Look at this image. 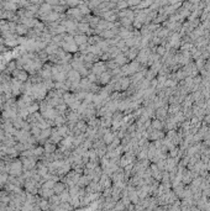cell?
<instances>
[{"mask_svg":"<svg viewBox=\"0 0 210 211\" xmlns=\"http://www.w3.org/2000/svg\"><path fill=\"white\" fill-rule=\"evenodd\" d=\"M81 79H82V75L79 74L78 70L71 69V70L67 73V80H69L72 84H79Z\"/></svg>","mask_w":210,"mask_h":211,"instance_id":"obj_1","label":"cell"},{"mask_svg":"<svg viewBox=\"0 0 210 211\" xmlns=\"http://www.w3.org/2000/svg\"><path fill=\"white\" fill-rule=\"evenodd\" d=\"M32 153H33L35 157H41L45 155V147H42V146L36 147L35 149H32Z\"/></svg>","mask_w":210,"mask_h":211,"instance_id":"obj_15","label":"cell"},{"mask_svg":"<svg viewBox=\"0 0 210 211\" xmlns=\"http://www.w3.org/2000/svg\"><path fill=\"white\" fill-rule=\"evenodd\" d=\"M111 78H112V74H111V72L105 70L104 73H102V74L99 75V82H100L102 84H109V83H110V80H111Z\"/></svg>","mask_w":210,"mask_h":211,"instance_id":"obj_5","label":"cell"},{"mask_svg":"<svg viewBox=\"0 0 210 211\" xmlns=\"http://www.w3.org/2000/svg\"><path fill=\"white\" fill-rule=\"evenodd\" d=\"M91 177L90 175H88V174H85V175H83V177H81L79 178V180H78V185L81 186V188H85V186H88L90 183H91Z\"/></svg>","mask_w":210,"mask_h":211,"instance_id":"obj_8","label":"cell"},{"mask_svg":"<svg viewBox=\"0 0 210 211\" xmlns=\"http://www.w3.org/2000/svg\"><path fill=\"white\" fill-rule=\"evenodd\" d=\"M166 115H167V110H166L164 107H158V109L156 110V116H157V119L164 120V119H166Z\"/></svg>","mask_w":210,"mask_h":211,"instance_id":"obj_13","label":"cell"},{"mask_svg":"<svg viewBox=\"0 0 210 211\" xmlns=\"http://www.w3.org/2000/svg\"><path fill=\"white\" fill-rule=\"evenodd\" d=\"M17 32L20 33V35H24V33H26V29L22 27V26H19V27H17Z\"/></svg>","mask_w":210,"mask_h":211,"instance_id":"obj_20","label":"cell"},{"mask_svg":"<svg viewBox=\"0 0 210 211\" xmlns=\"http://www.w3.org/2000/svg\"><path fill=\"white\" fill-rule=\"evenodd\" d=\"M43 147H45V153H53L56 151V143H52L50 141H47Z\"/></svg>","mask_w":210,"mask_h":211,"instance_id":"obj_14","label":"cell"},{"mask_svg":"<svg viewBox=\"0 0 210 211\" xmlns=\"http://www.w3.org/2000/svg\"><path fill=\"white\" fill-rule=\"evenodd\" d=\"M40 75L42 77V79H43V80L51 79V78H52V66H51V64L42 66V70H41Z\"/></svg>","mask_w":210,"mask_h":211,"instance_id":"obj_4","label":"cell"},{"mask_svg":"<svg viewBox=\"0 0 210 211\" xmlns=\"http://www.w3.org/2000/svg\"><path fill=\"white\" fill-rule=\"evenodd\" d=\"M39 107H40V105H39V104H36V103H31V104H30V106H29L27 109H29V112H30V114H33V112H36L37 110H39Z\"/></svg>","mask_w":210,"mask_h":211,"instance_id":"obj_17","label":"cell"},{"mask_svg":"<svg viewBox=\"0 0 210 211\" xmlns=\"http://www.w3.org/2000/svg\"><path fill=\"white\" fill-rule=\"evenodd\" d=\"M156 51H157V54H158V56H163V54H166V48H164L163 46H160Z\"/></svg>","mask_w":210,"mask_h":211,"instance_id":"obj_19","label":"cell"},{"mask_svg":"<svg viewBox=\"0 0 210 211\" xmlns=\"http://www.w3.org/2000/svg\"><path fill=\"white\" fill-rule=\"evenodd\" d=\"M91 70L95 75H100L102 73H104L106 70V64L103 62H95L91 67Z\"/></svg>","mask_w":210,"mask_h":211,"instance_id":"obj_3","label":"cell"},{"mask_svg":"<svg viewBox=\"0 0 210 211\" xmlns=\"http://www.w3.org/2000/svg\"><path fill=\"white\" fill-rule=\"evenodd\" d=\"M79 27H81L82 31H88V25H81Z\"/></svg>","mask_w":210,"mask_h":211,"instance_id":"obj_21","label":"cell"},{"mask_svg":"<svg viewBox=\"0 0 210 211\" xmlns=\"http://www.w3.org/2000/svg\"><path fill=\"white\" fill-rule=\"evenodd\" d=\"M12 75H14L15 79L20 80V82H26V80L29 79V74H27V72H26L24 68L15 69V70L12 72Z\"/></svg>","mask_w":210,"mask_h":211,"instance_id":"obj_2","label":"cell"},{"mask_svg":"<svg viewBox=\"0 0 210 211\" xmlns=\"http://www.w3.org/2000/svg\"><path fill=\"white\" fill-rule=\"evenodd\" d=\"M152 127L156 128V130H162L164 127V124L162 122V120L157 119V120H153L152 121Z\"/></svg>","mask_w":210,"mask_h":211,"instance_id":"obj_16","label":"cell"},{"mask_svg":"<svg viewBox=\"0 0 210 211\" xmlns=\"http://www.w3.org/2000/svg\"><path fill=\"white\" fill-rule=\"evenodd\" d=\"M102 189H106V188H110L111 186V180L109 178L108 174H102L100 175V182H99Z\"/></svg>","mask_w":210,"mask_h":211,"instance_id":"obj_6","label":"cell"},{"mask_svg":"<svg viewBox=\"0 0 210 211\" xmlns=\"http://www.w3.org/2000/svg\"><path fill=\"white\" fill-rule=\"evenodd\" d=\"M75 128H77L81 133H84L87 131V128H88V125H87V122L84 120H78L77 124H75Z\"/></svg>","mask_w":210,"mask_h":211,"instance_id":"obj_10","label":"cell"},{"mask_svg":"<svg viewBox=\"0 0 210 211\" xmlns=\"http://www.w3.org/2000/svg\"><path fill=\"white\" fill-rule=\"evenodd\" d=\"M87 41H88V38H87L85 36H81V35L74 36V42L77 43V45H79V46H82V45H87Z\"/></svg>","mask_w":210,"mask_h":211,"instance_id":"obj_12","label":"cell"},{"mask_svg":"<svg viewBox=\"0 0 210 211\" xmlns=\"http://www.w3.org/2000/svg\"><path fill=\"white\" fill-rule=\"evenodd\" d=\"M114 60H115V62H116L119 66H125V64L127 63V61H129V58L126 57L125 53H119Z\"/></svg>","mask_w":210,"mask_h":211,"instance_id":"obj_9","label":"cell"},{"mask_svg":"<svg viewBox=\"0 0 210 211\" xmlns=\"http://www.w3.org/2000/svg\"><path fill=\"white\" fill-rule=\"evenodd\" d=\"M64 190H67L66 189V183H63V182H56V184L53 185V191H54V194H61V193H63Z\"/></svg>","mask_w":210,"mask_h":211,"instance_id":"obj_7","label":"cell"},{"mask_svg":"<svg viewBox=\"0 0 210 211\" xmlns=\"http://www.w3.org/2000/svg\"><path fill=\"white\" fill-rule=\"evenodd\" d=\"M3 127V124H2V121H0V128H2Z\"/></svg>","mask_w":210,"mask_h":211,"instance_id":"obj_22","label":"cell"},{"mask_svg":"<svg viewBox=\"0 0 210 211\" xmlns=\"http://www.w3.org/2000/svg\"><path fill=\"white\" fill-rule=\"evenodd\" d=\"M88 41H89V43H90V45H98V43L102 41V38H100V37H98V36H97V37H90Z\"/></svg>","mask_w":210,"mask_h":211,"instance_id":"obj_18","label":"cell"},{"mask_svg":"<svg viewBox=\"0 0 210 211\" xmlns=\"http://www.w3.org/2000/svg\"><path fill=\"white\" fill-rule=\"evenodd\" d=\"M114 138H115V133H112V132H110V131H106L104 135H103V140H104V142H105L106 145L111 143V142L114 141Z\"/></svg>","mask_w":210,"mask_h":211,"instance_id":"obj_11","label":"cell"}]
</instances>
